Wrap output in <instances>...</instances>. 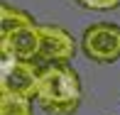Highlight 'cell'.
Instances as JSON below:
<instances>
[{"mask_svg":"<svg viewBox=\"0 0 120 115\" xmlns=\"http://www.w3.org/2000/svg\"><path fill=\"white\" fill-rule=\"evenodd\" d=\"M39 47H42V34H39V25L34 22L15 27L8 34H0V52L8 56L34 61L39 56Z\"/></svg>","mask_w":120,"mask_h":115,"instance_id":"obj_4","label":"cell"},{"mask_svg":"<svg viewBox=\"0 0 120 115\" xmlns=\"http://www.w3.org/2000/svg\"><path fill=\"white\" fill-rule=\"evenodd\" d=\"M42 47H39V61L47 64H66L76 54V42L64 27L56 25H39Z\"/></svg>","mask_w":120,"mask_h":115,"instance_id":"obj_5","label":"cell"},{"mask_svg":"<svg viewBox=\"0 0 120 115\" xmlns=\"http://www.w3.org/2000/svg\"><path fill=\"white\" fill-rule=\"evenodd\" d=\"M30 22H34L32 15H27V12L12 7V5H8V3L0 5V34H8L15 27H22V25H30Z\"/></svg>","mask_w":120,"mask_h":115,"instance_id":"obj_6","label":"cell"},{"mask_svg":"<svg viewBox=\"0 0 120 115\" xmlns=\"http://www.w3.org/2000/svg\"><path fill=\"white\" fill-rule=\"evenodd\" d=\"M37 86H39V71L34 69V61H25V59L3 54L0 93H10V96H20V98L32 100L37 96Z\"/></svg>","mask_w":120,"mask_h":115,"instance_id":"obj_2","label":"cell"},{"mask_svg":"<svg viewBox=\"0 0 120 115\" xmlns=\"http://www.w3.org/2000/svg\"><path fill=\"white\" fill-rule=\"evenodd\" d=\"M0 115H32V103L20 96L0 93Z\"/></svg>","mask_w":120,"mask_h":115,"instance_id":"obj_7","label":"cell"},{"mask_svg":"<svg viewBox=\"0 0 120 115\" xmlns=\"http://www.w3.org/2000/svg\"><path fill=\"white\" fill-rule=\"evenodd\" d=\"M34 100L52 115H74L81 103V81L69 64H49L39 71Z\"/></svg>","mask_w":120,"mask_h":115,"instance_id":"obj_1","label":"cell"},{"mask_svg":"<svg viewBox=\"0 0 120 115\" xmlns=\"http://www.w3.org/2000/svg\"><path fill=\"white\" fill-rule=\"evenodd\" d=\"M86 56L98 64H113L120 59V27L113 22H96L81 37Z\"/></svg>","mask_w":120,"mask_h":115,"instance_id":"obj_3","label":"cell"},{"mask_svg":"<svg viewBox=\"0 0 120 115\" xmlns=\"http://www.w3.org/2000/svg\"><path fill=\"white\" fill-rule=\"evenodd\" d=\"M79 3L88 10H113L120 5V0H79Z\"/></svg>","mask_w":120,"mask_h":115,"instance_id":"obj_8","label":"cell"}]
</instances>
